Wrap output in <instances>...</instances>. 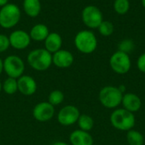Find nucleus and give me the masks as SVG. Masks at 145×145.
I'll use <instances>...</instances> for the list:
<instances>
[{"label": "nucleus", "instance_id": "f257e3e1", "mask_svg": "<svg viewBox=\"0 0 145 145\" xmlns=\"http://www.w3.org/2000/svg\"><path fill=\"white\" fill-rule=\"evenodd\" d=\"M111 126L118 131L128 132L135 126L136 119L134 114L124 109L123 108L116 109L110 116Z\"/></svg>", "mask_w": 145, "mask_h": 145}, {"label": "nucleus", "instance_id": "f03ea898", "mask_svg": "<svg viewBox=\"0 0 145 145\" xmlns=\"http://www.w3.org/2000/svg\"><path fill=\"white\" fill-rule=\"evenodd\" d=\"M27 62L32 69L44 72L53 64V55L45 49H35L28 54Z\"/></svg>", "mask_w": 145, "mask_h": 145}, {"label": "nucleus", "instance_id": "7ed1b4c3", "mask_svg": "<svg viewBox=\"0 0 145 145\" xmlns=\"http://www.w3.org/2000/svg\"><path fill=\"white\" fill-rule=\"evenodd\" d=\"M123 94L117 86L106 85L99 92V100L102 106L109 109H118L121 105Z\"/></svg>", "mask_w": 145, "mask_h": 145}, {"label": "nucleus", "instance_id": "20e7f679", "mask_svg": "<svg viewBox=\"0 0 145 145\" xmlns=\"http://www.w3.org/2000/svg\"><path fill=\"white\" fill-rule=\"evenodd\" d=\"M74 44L78 51L82 54H92L98 47V39L95 34L89 30H82L75 37Z\"/></svg>", "mask_w": 145, "mask_h": 145}, {"label": "nucleus", "instance_id": "39448f33", "mask_svg": "<svg viewBox=\"0 0 145 145\" xmlns=\"http://www.w3.org/2000/svg\"><path fill=\"white\" fill-rule=\"evenodd\" d=\"M20 10L14 3H8L0 10V26L3 28L9 29L14 27L20 21Z\"/></svg>", "mask_w": 145, "mask_h": 145}, {"label": "nucleus", "instance_id": "423d86ee", "mask_svg": "<svg viewBox=\"0 0 145 145\" xmlns=\"http://www.w3.org/2000/svg\"><path fill=\"white\" fill-rule=\"evenodd\" d=\"M109 63L112 71L117 74H126L132 68L130 56L120 50H117L111 55Z\"/></svg>", "mask_w": 145, "mask_h": 145}, {"label": "nucleus", "instance_id": "0eeeda50", "mask_svg": "<svg viewBox=\"0 0 145 145\" xmlns=\"http://www.w3.org/2000/svg\"><path fill=\"white\" fill-rule=\"evenodd\" d=\"M25 62L18 56L10 55L3 60V72L9 78L19 79L24 74Z\"/></svg>", "mask_w": 145, "mask_h": 145}, {"label": "nucleus", "instance_id": "6e6552de", "mask_svg": "<svg viewBox=\"0 0 145 145\" xmlns=\"http://www.w3.org/2000/svg\"><path fill=\"white\" fill-rule=\"evenodd\" d=\"M82 19L83 23L88 28L95 29L102 23L103 14L98 7L94 5H88L83 9L82 12Z\"/></svg>", "mask_w": 145, "mask_h": 145}, {"label": "nucleus", "instance_id": "1a4fd4ad", "mask_svg": "<svg viewBox=\"0 0 145 145\" xmlns=\"http://www.w3.org/2000/svg\"><path fill=\"white\" fill-rule=\"evenodd\" d=\"M81 115L80 110L74 105L64 106L57 115V121L59 124L64 126H71L77 122Z\"/></svg>", "mask_w": 145, "mask_h": 145}, {"label": "nucleus", "instance_id": "9d476101", "mask_svg": "<svg viewBox=\"0 0 145 145\" xmlns=\"http://www.w3.org/2000/svg\"><path fill=\"white\" fill-rule=\"evenodd\" d=\"M55 114V109L48 102H41L35 105L32 109L34 119L39 122H46L53 119Z\"/></svg>", "mask_w": 145, "mask_h": 145}, {"label": "nucleus", "instance_id": "9b49d317", "mask_svg": "<svg viewBox=\"0 0 145 145\" xmlns=\"http://www.w3.org/2000/svg\"><path fill=\"white\" fill-rule=\"evenodd\" d=\"M10 46L15 50H22L26 49L31 43L30 35L23 30H16L10 33L9 37Z\"/></svg>", "mask_w": 145, "mask_h": 145}, {"label": "nucleus", "instance_id": "f8f14e48", "mask_svg": "<svg viewBox=\"0 0 145 145\" xmlns=\"http://www.w3.org/2000/svg\"><path fill=\"white\" fill-rule=\"evenodd\" d=\"M18 83V91H20L22 95L29 97L32 96L36 93L37 90V81L30 75L23 74L19 79H17Z\"/></svg>", "mask_w": 145, "mask_h": 145}, {"label": "nucleus", "instance_id": "ddd939ff", "mask_svg": "<svg viewBox=\"0 0 145 145\" xmlns=\"http://www.w3.org/2000/svg\"><path fill=\"white\" fill-rule=\"evenodd\" d=\"M73 54L66 50H59L53 54V64L59 68H68L74 62Z\"/></svg>", "mask_w": 145, "mask_h": 145}, {"label": "nucleus", "instance_id": "4468645a", "mask_svg": "<svg viewBox=\"0 0 145 145\" xmlns=\"http://www.w3.org/2000/svg\"><path fill=\"white\" fill-rule=\"evenodd\" d=\"M121 105L124 109L134 114L140 110L142 107V100L137 94L127 92L123 94Z\"/></svg>", "mask_w": 145, "mask_h": 145}, {"label": "nucleus", "instance_id": "2eb2a0df", "mask_svg": "<svg viewBox=\"0 0 145 145\" xmlns=\"http://www.w3.org/2000/svg\"><path fill=\"white\" fill-rule=\"evenodd\" d=\"M70 143L71 145H93V138L88 132L80 129L73 131L70 134Z\"/></svg>", "mask_w": 145, "mask_h": 145}, {"label": "nucleus", "instance_id": "dca6fc26", "mask_svg": "<svg viewBox=\"0 0 145 145\" xmlns=\"http://www.w3.org/2000/svg\"><path fill=\"white\" fill-rule=\"evenodd\" d=\"M62 38L57 32H51L44 40V46L45 50H47L51 54L57 52L58 50H61L62 46Z\"/></svg>", "mask_w": 145, "mask_h": 145}, {"label": "nucleus", "instance_id": "f3484780", "mask_svg": "<svg viewBox=\"0 0 145 145\" xmlns=\"http://www.w3.org/2000/svg\"><path fill=\"white\" fill-rule=\"evenodd\" d=\"M49 33V30L46 25L37 24L31 29L29 35L31 37V39H33L34 41L37 42H41L44 41Z\"/></svg>", "mask_w": 145, "mask_h": 145}, {"label": "nucleus", "instance_id": "a211bd4d", "mask_svg": "<svg viewBox=\"0 0 145 145\" xmlns=\"http://www.w3.org/2000/svg\"><path fill=\"white\" fill-rule=\"evenodd\" d=\"M23 8L27 15L30 17H36L41 11L40 0H24Z\"/></svg>", "mask_w": 145, "mask_h": 145}, {"label": "nucleus", "instance_id": "6ab92c4d", "mask_svg": "<svg viewBox=\"0 0 145 145\" xmlns=\"http://www.w3.org/2000/svg\"><path fill=\"white\" fill-rule=\"evenodd\" d=\"M76 123H77L80 130L84 131V132H88L92 131V129L94 126L93 119L90 115H86V114L81 115Z\"/></svg>", "mask_w": 145, "mask_h": 145}, {"label": "nucleus", "instance_id": "aec40b11", "mask_svg": "<svg viewBox=\"0 0 145 145\" xmlns=\"http://www.w3.org/2000/svg\"><path fill=\"white\" fill-rule=\"evenodd\" d=\"M127 142L129 145H144V137L138 131L132 129L127 132Z\"/></svg>", "mask_w": 145, "mask_h": 145}, {"label": "nucleus", "instance_id": "412c9836", "mask_svg": "<svg viewBox=\"0 0 145 145\" xmlns=\"http://www.w3.org/2000/svg\"><path fill=\"white\" fill-rule=\"evenodd\" d=\"M2 91L8 95H13L18 91V83L17 79L14 78L8 77L3 83H2Z\"/></svg>", "mask_w": 145, "mask_h": 145}, {"label": "nucleus", "instance_id": "4be33fe9", "mask_svg": "<svg viewBox=\"0 0 145 145\" xmlns=\"http://www.w3.org/2000/svg\"><path fill=\"white\" fill-rule=\"evenodd\" d=\"M65 99V95L64 93L59 91V90H54L52 91L49 95H48V103L53 105L54 107L58 106L63 103Z\"/></svg>", "mask_w": 145, "mask_h": 145}, {"label": "nucleus", "instance_id": "5701e85b", "mask_svg": "<svg viewBox=\"0 0 145 145\" xmlns=\"http://www.w3.org/2000/svg\"><path fill=\"white\" fill-rule=\"evenodd\" d=\"M130 8L129 0H115L114 9L119 15H125L128 12Z\"/></svg>", "mask_w": 145, "mask_h": 145}, {"label": "nucleus", "instance_id": "b1692460", "mask_svg": "<svg viewBox=\"0 0 145 145\" xmlns=\"http://www.w3.org/2000/svg\"><path fill=\"white\" fill-rule=\"evenodd\" d=\"M99 33L104 37H109L114 32V25L109 21H103L98 27Z\"/></svg>", "mask_w": 145, "mask_h": 145}, {"label": "nucleus", "instance_id": "393cba45", "mask_svg": "<svg viewBox=\"0 0 145 145\" xmlns=\"http://www.w3.org/2000/svg\"><path fill=\"white\" fill-rule=\"evenodd\" d=\"M133 50H134V43L132 39H129V38L123 39L118 44V50L127 53L128 55Z\"/></svg>", "mask_w": 145, "mask_h": 145}, {"label": "nucleus", "instance_id": "a878e982", "mask_svg": "<svg viewBox=\"0 0 145 145\" xmlns=\"http://www.w3.org/2000/svg\"><path fill=\"white\" fill-rule=\"evenodd\" d=\"M10 46L8 37L4 34H0V53L6 51Z\"/></svg>", "mask_w": 145, "mask_h": 145}, {"label": "nucleus", "instance_id": "bb28decb", "mask_svg": "<svg viewBox=\"0 0 145 145\" xmlns=\"http://www.w3.org/2000/svg\"><path fill=\"white\" fill-rule=\"evenodd\" d=\"M137 68L141 73H145V52L141 54L139 56V57L138 58V60H137Z\"/></svg>", "mask_w": 145, "mask_h": 145}, {"label": "nucleus", "instance_id": "cd10ccee", "mask_svg": "<svg viewBox=\"0 0 145 145\" xmlns=\"http://www.w3.org/2000/svg\"><path fill=\"white\" fill-rule=\"evenodd\" d=\"M118 88H119V90L121 91V92L122 94H125V91H126V86H125L124 85H119V86H118Z\"/></svg>", "mask_w": 145, "mask_h": 145}, {"label": "nucleus", "instance_id": "c85d7f7f", "mask_svg": "<svg viewBox=\"0 0 145 145\" xmlns=\"http://www.w3.org/2000/svg\"><path fill=\"white\" fill-rule=\"evenodd\" d=\"M52 145H70L69 144L65 143V142H63V141H57V142H54Z\"/></svg>", "mask_w": 145, "mask_h": 145}, {"label": "nucleus", "instance_id": "c756f323", "mask_svg": "<svg viewBox=\"0 0 145 145\" xmlns=\"http://www.w3.org/2000/svg\"><path fill=\"white\" fill-rule=\"evenodd\" d=\"M3 72V60L0 57V74Z\"/></svg>", "mask_w": 145, "mask_h": 145}, {"label": "nucleus", "instance_id": "7c9ffc66", "mask_svg": "<svg viewBox=\"0 0 145 145\" xmlns=\"http://www.w3.org/2000/svg\"><path fill=\"white\" fill-rule=\"evenodd\" d=\"M8 4V0H0V7H3Z\"/></svg>", "mask_w": 145, "mask_h": 145}, {"label": "nucleus", "instance_id": "2f4dec72", "mask_svg": "<svg viewBox=\"0 0 145 145\" xmlns=\"http://www.w3.org/2000/svg\"><path fill=\"white\" fill-rule=\"evenodd\" d=\"M142 4H143L144 8L145 9V0H142Z\"/></svg>", "mask_w": 145, "mask_h": 145}, {"label": "nucleus", "instance_id": "473e14b6", "mask_svg": "<svg viewBox=\"0 0 145 145\" xmlns=\"http://www.w3.org/2000/svg\"><path fill=\"white\" fill-rule=\"evenodd\" d=\"M2 91V83H1V81H0V92Z\"/></svg>", "mask_w": 145, "mask_h": 145}]
</instances>
